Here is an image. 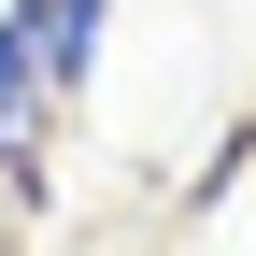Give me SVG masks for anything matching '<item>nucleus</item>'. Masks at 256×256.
I'll return each instance as SVG.
<instances>
[{"label": "nucleus", "instance_id": "1", "mask_svg": "<svg viewBox=\"0 0 256 256\" xmlns=\"http://www.w3.org/2000/svg\"><path fill=\"white\" fill-rule=\"evenodd\" d=\"M0 14H14V43H28L43 114H72L86 86H100V28H114V0H0Z\"/></svg>", "mask_w": 256, "mask_h": 256}, {"label": "nucleus", "instance_id": "2", "mask_svg": "<svg viewBox=\"0 0 256 256\" xmlns=\"http://www.w3.org/2000/svg\"><path fill=\"white\" fill-rule=\"evenodd\" d=\"M43 142H57V114H43V86H28L14 14H0V171H14V185H43Z\"/></svg>", "mask_w": 256, "mask_h": 256}]
</instances>
